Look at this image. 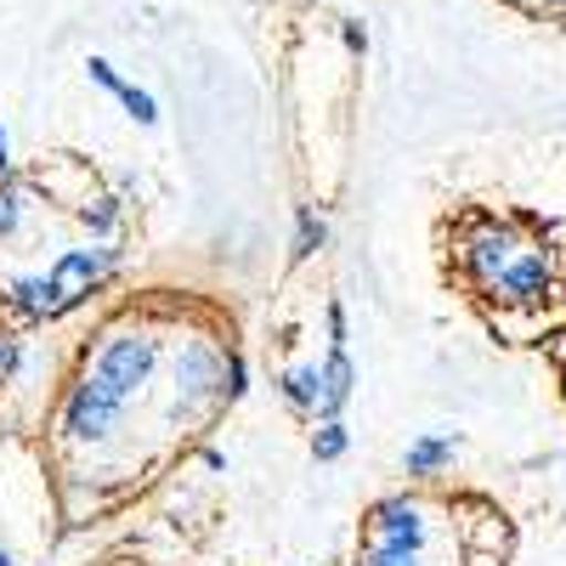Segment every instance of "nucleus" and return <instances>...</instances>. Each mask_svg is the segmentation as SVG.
Here are the masks:
<instances>
[{"instance_id": "nucleus-2", "label": "nucleus", "mask_w": 566, "mask_h": 566, "mask_svg": "<svg viewBox=\"0 0 566 566\" xmlns=\"http://www.w3.org/2000/svg\"><path fill=\"white\" fill-rule=\"evenodd\" d=\"M515 522L476 488H397L374 499L340 566H510Z\"/></svg>"}, {"instance_id": "nucleus-4", "label": "nucleus", "mask_w": 566, "mask_h": 566, "mask_svg": "<svg viewBox=\"0 0 566 566\" xmlns=\"http://www.w3.org/2000/svg\"><path fill=\"white\" fill-rule=\"evenodd\" d=\"M510 7L538 18V23H566V0H510Z\"/></svg>"}, {"instance_id": "nucleus-1", "label": "nucleus", "mask_w": 566, "mask_h": 566, "mask_svg": "<svg viewBox=\"0 0 566 566\" xmlns=\"http://www.w3.org/2000/svg\"><path fill=\"white\" fill-rule=\"evenodd\" d=\"M244 391L239 317L210 295L136 290L114 301L57 374L45 408V476L69 533L148 499L216 437Z\"/></svg>"}, {"instance_id": "nucleus-5", "label": "nucleus", "mask_w": 566, "mask_h": 566, "mask_svg": "<svg viewBox=\"0 0 566 566\" xmlns=\"http://www.w3.org/2000/svg\"><path fill=\"white\" fill-rule=\"evenodd\" d=\"M91 566H154V560H142V555H103V560H91Z\"/></svg>"}, {"instance_id": "nucleus-3", "label": "nucleus", "mask_w": 566, "mask_h": 566, "mask_svg": "<svg viewBox=\"0 0 566 566\" xmlns=\"http://www.w3.org/2000/svg\"><path fill=\"white\" fill-rule=\"evenodd\" d=\"M560 306H566V283H560ZM549 363H555V380H560V391H566V317L549 328Z\"/></svg>"}]
</instances>
